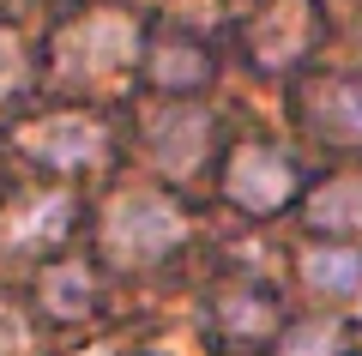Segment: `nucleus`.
<instances>
[{
  "mask_svg": "<svg viewBox=\"0 0 362 356\" xmlns=\"http://www.w3.org/2000/svg\"><path fill=\"white\" fill-rule=\"evenodd\" d=\"M25 350H30V326H25V314L0 302V356H25Z\"/></svg>",
  "mask_w": 362,
  "mask_h": 356,
  "instance_id": "nucleus-15",
  "label": "nucleus"
},
{
  "mask_svg": "<svg viewBox=\"0 0 362 356\" xmlns=\"http://www.w3.org/2000/svg\"><path fill=\"white\" fill-rule=\"evenodd\" d=\"M42 296H49L54 314H85L90 308V272L85 266H54L42 278Z\"/></svg>",
  "mask_w": 362,
  "mask_h": 356,
  "instance_id": "nucleus-11",
  "label": "nucleus"
},
{
  "mask_svg": "<svg viewBox=\"0 0 362 356\" xmlns=\"http://www.w3.org/2000/svg\"><path fill=\"white\" fill-rule=\"evenodd\" d=\"M103 236L121 260H157L163 248L181 242V212L157 193H121L103 217Z\"/></svg>",
  "mask_w": 362,
  "mask_h": 356,
  "instance_id": "nucleus-1",
  "label": "nucleus"
},
{
  "mask_svg": "<svg viewBox=\"0 0 362 356\" xmlns=\"http://www.w3.org/2000/svg\"><path fill=\"white\" fill-rule=\"evenodd\" d=\"M290 193V163L266 145H247L242 157L230 163V200L247 205V212H272V205Z\"/></svg>",
  "mask_w": 362,
  "mask_h": 356,
  "instance_id": "nucleus-5",
  "label": "nucleus"
},
{
  "mask_svg": "<svg viewBox=\"0 0 362 356\" xmlns=\"http://www.w3.org/2000/svg\"><path fill=\"white\" fill-rule=\"evenodd\" d=\"M199 73H206V67H199L194 49H163L157 54V79H163V85H194Z\"/></svg>",
  "mask_w": 362,
  "mask_h": 356,
  "instance_id": "nucleus-14",
  "label": "nucleus"
},
{
  "mask_svg": "<svg viewBox=\"0 0 362 356\" xmlns=\"http://www.w3.org/2000/svg\"><path fill=\"white\" fill-rule=\"evenodd\" d=\"M223 326H230V332H266L272 326V302H266V296H254V290L223 296Z\"/></svg>",
  "mask_w": 362,
  "mask_h": 356,
  "instance_id": "nucleus-12",
  "label": "nucleus"
},
{
  "mask_svg": "<svg viewBox=\"0 0 362 356\" xmlns=\"http://www.w3.org/2000/svg\"><path fill=\"white\" fill-rule=\"evenodd\" d=\"M25 151L37 157V163L78 169V163H97V157H103V127L85 121V115H49V121L25 127Z\"/></svg>",
  "mask_w": 362,
  "mask_h": 356,
  "instance_id": "nucleus-2",
  "label": "nucleus"
},
{
  "mask_svg": "<svg viewBox=\"0 0 362 356\" xmlns=\"http://www.w3.org/2000/svg\"><path fill=\"white\" fill-rule=\"evenodd\" d=\"M18 79H25V61H18V37H13V30H0V97H6Z\"/></svg>",
  "mask_w": 362,
  "mask_h": 356,
  "instance_id": "nucleus-16",
  "label": "nucleus"
},
{
  "mask_svg": "<svg viewBox=\"0 0 362 356\" xmlns=\"http://www.w3.org/2000/svg\"><path fill=\"white\" fill-rule=\"evenodd\" d=\"M302 42H308V13H302L296 0L272 6V13L259 18V30H254V54H259L266 67H284V61H296V54H302Z\"/></svg>",
  "mask_w": 362,
  "mask_h": 356,
  "instance_id": "nucleus-7",
  "label": "nucleus"
},
{
  "mask_svg": "<svg viewBox=\"0 0 362 356\" xmlns=\"http://www.w3.org/2000/svg\"><path fill=\"white\" fill-rule=\"evenodd\" d=\"M133 49H139V37H133V18H121V13L85 18V25L66 30V42H61L66 61H73V67H90V73H109V67L133 61Z\"/></svg>",
  "mask_w": 362,
  "mask_h": 356,
  "instance_id": "nucleus-3",
  "label": "nucleus"
},
{
  "mask_svg": "<svg viewBox=\"0 0 362 356\" xmlns=\"http://www.w3.org/2000/svg\"><path fill=\"white\" fill-rule=\"evenodd\" d=\"M284 356H338V326H326V320L296 326V332L284 338Z\"/></svg>",
  "mask_w": 362,
  "mask_h": 356,
  "instance_id": "nucleus-13",
  "label": "nucleus"
},
{
  "mask_svg": "<svg viewBox=\"0 0 362 356\" xmlns=\"http://www.w3.org/2000/svg\"><path fill=\"white\" fill-rule=\"evenodd\" d=\"M308 217L320 229H362V176H338L314 193Z\"/></svg>",
  "mask_w": 362,
  "mask_h": 356,
  "instance_id": "nucleus-8",
  "label": "nucleus"
},
{
  "mask_svg": "<svg viewBox=\"0 0 362 356\" xmlns=\"http://www.w3.org/2000/svg\"><path fill=\"white\" fill-rule=\"evenodd\" d=\"M90 356H103V350H90Z\"/></svg>",
  "mask_w": 362,
  "mask_h": 356,
  "instance_id": "nucleus-17",
  "label": "nucleus"
},
{
  "mask_svg": "<svg viewBox=\"0 0 362 356\" xmlns=\"http://www.w3.org/2000/svg\"><path fill=\"white\" fill-rule=\"evenodd\" d=\"M206 115L199 109H163L151 121V157L169 169V176H187V169L206 157Z\"/></svg>",
  "mask_w": 362,
  "mask_h": 356,
  "instance_id": "nucleus-6",
  "label": "nucleus"
},
{
  "mask_svg": "<svg viewBox=\"0 0 362 356\" xmlns=\"http://www.w3.org/2000/svg\"><path fill=\"white\" fill-rule=\"evenodd\" d=\"M320 127L332 139H362V85H326L320 91Z\"/></svg>",
  "mask_w": 362,
  "mask_h": 356,
  "instance_id": "nucleus-10",
  "label": "nucleus"
},
{
  "mask_svg": "<svg viewBox=\"0 0 362 356\" xmlns=\"http://www.w3.org/2000/svg\"><path fill=\"white\" fill-rule=\"evenodd\" d=\"M66 224H73V200H66V193L25 200V205L6 212V224H0V248H6V254H30V248H42V242H61Z\"/></svg>",
  "mask_w": 362,
  "mask_h": 356,
  "instance_id": "nucleus-4",
  "label": "nucleus"
},
{
  "mask_svg": "<svg viewBox=\"0 0 362 356\" xmlns=\"http://www.w3.org/2000/svg\"><path fill=\"white\" fill-rule=\"evenodd\" d=\"M302 278H308L314 290H326V296H350L362 284V254H350V248H320V254L302 260Z\"/></svg>",
  "mask_w": 362,
  "mask_h": 356,
  "instance_id": "nucleus-9",
  "label": "nucleus"
}]
</instances>
